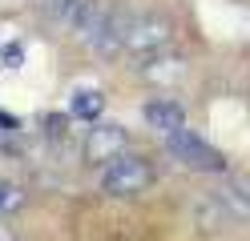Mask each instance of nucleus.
Wrapping results in <instances>:
<instances>
[{"mask_svg": "<svg viewBox=\"0 0 250 241\" xmlns=\"http://www.w3.org/2000/svg\"><path fill=\"white\" fill-rule=\"evenodd\" d=\"M24 205H28V193H24V185L8 181V177H0V217H12V213H21Z\"/></svg>", "mask_w": 250, "mask_h": 241, "instance_id": "obj_11", "label": "nucleus"}, {"mask_svg": "<svg viewBox=\"0 0 250 241\" xmlns=\"http://www.w3.org/2000/svg\"><path fill=\"white\" fill-rule=\"evenodd\" d=\"M65 125H69V117H44V133H49L53 141H61L65 137Z\"/></svg>", "mask_w": 250, "mask_h": 241, "instance_id": "obj_14", "label": "nucleus"}, {"mask_svg": "<svg viewBox=\"0 0 250 241\" xmlns=\"http://www.w3.org/2000/svg\"><path fill=\"white\" fill-rule=\"evenodd\" d=\"M129 20H133V12L125 4H117V0H81V8L69 20V32L93 56H117L125 48Z\"/></svg>", "mask_w": 250, "mask_h": 241, "instance_id": "obj_1", "label": "nucleus"}, {"mask_svg": "<svg viewBox=\"0 0 250 241\" xmlns=\"http://www.w3.org/2000/svg\"><path fill=\"white\" fill-rule=\"evenodd\" d=\"M101 112H105V93H101V89H77V93L69 96V117L97 125Z\"/></svg>", "mask_w": 250, "mask_h": 241, "instance_id": "obj_10", "label": "nucleus"}, {"mask_svg": "<svg viewBox=\"0 0 250 241\" xmlns=\"http://www.w3.org/2000/svg\"><path fill=\"white\" fill-rule=\"evenodd\" d=\"M0 241H21L17 233H12V225H4V217H0Z\"/></svg>", "mask_w": 250, "mask_h": 241, "instance_id": "obj_16", "label": "nucleus"}, {"mask_svg": "<svg viewBox=\"0 0 250 241\" xmlns=\"http://www.w3.org/2000/svg\"><path fill=\"white\" fill-rule=\"evenodd\" d=\"M186 73H190V60L178 56V53L149 56V60L142 64V80H149V85H178Z\"/></svg>", "mask_w": 250, "mask_h": 241, "instance_id": "obj_8", "label": "nucleus"}, {"mask_svg": "<svg viewBox=\"0 0 250 241\" xmlns=\"http://www.w3.org/2000/svg\"><path fill=\"white\" fill-rule=\"evenodd\" d=\"M194 225H202L206 233H222L230 229V225H238V217L230 213V205L222 201V193H202V197L194 201Z\"/></svg>", "mask_w": 250, "mask_h": 241, "instance_id": "obj_7", "label": "nucleus"}, {"mask_svg": "<svg viewBox=\"0 0 250 241\" xmlns=\"http://www.w3.org/2000/svg\"><path fill=\"white\" fill-rule=\"evenodd\" d=\"M218 193H222V201L230 205V213L238 221H250V173H234Z\"/></svg>", "mask_w": 250, "mask_h": 241, "instance_id": "obj_9", "label": "nucleus"}, {"mask_svg": "<svg viewBox=\"0 0 250 241\" xmlns=\"http://www.w3.org/2000/svg\"><path fill=\"white\" fill-rule=\"evenodd\" d=\"M174 37H178V28H174V20H169L166 12H133L121 53L133 56V60H149V56L169 53Z\"/></svg>", "mask_w": 250, "mask_h": 241, "instance_id": "obj_3", "label": "nucleus"}, {"mask_svg": "<svg viewBox=\"0 0 250 241\" xmlns=\"http://www.w3.org/2000/svg\"><path fill=\"white\" fill-rule=\"evenodd\" d=\"M142 117H146V125L153 133L169 137V133H178V129H186V105L174 101V96H153V101L142 105Z\"/></svg>", "mask_w": 250, "mask_h": 241, "instance_id": "obj_6", "label": "nucleus"}, {"mask_svg": "<svg viewBox=\"0 0 250 241\" xmlns=\"http://www.w3.org/2000/svg\"><path fill=\"white\" fill-rule=\"evenodd\" d=\"M158 181V169L146 153H121L117 161H109L101 169V193L105 197H117V201H129V197H142L146 189H153Z\"/></svg>", "mask_w": 250, "mask_h": 241, "instance_id": "obj_2", "label": "nucleus"}, {"mask_svg": "<svg viewBox=\"0 0 250 241\" xmlns=\"http://www.w3.org/2000/svg\"><path fill=\"white\" fill-rule=\"evenodd\" d=\"M0 64H4V69H21V64H24V44L21 40H8L4 48H0Z\"/></svg>", "mask_w": 250, "mask_h": 241, "instance_id": "obj_13", "label": "nucleus"}, {"mask_svg": "<svg viewBox=\"0 0 250 241\" xmlns=\"http://www.w3.org/2000/svg\"><path fill=\"white\" fill-rule=\"evenodd\" d=\"M0 133H21V117H12V112L0 109Z\"/></svg>", "mask_w": 250, "mask_h": 241, "instance_id": "obj_15", "label": "nucleus"}, {"mask_svg": "<svg viewBox=\"0 0 250 241\" xmlns=\"http://www.w3.org/2000/svg\"><path fill=\"white\" fill-rule=\"evenodd\" d=\"M166 153L174 157L182 169H190V173H226L230 169L226 153L218 149V145H210L206 137H198L194 129H178V133H169L166 137Z\"/></svg>", "mask_w": 250, "mask_h": 241, "instance_id": "obj_4", "label": "nucleus"}, {"mask_svg": "<svg viewBox=\"0 0 250 241\" xmlns=\"http://www.w3.org/2000/svg\"><path fill=\"white\" fill-rule=\"evenodd\" d=\"M121 153H129V129L117 125V121H97L81 141L85 165H97V169H105L109 161H117Z\"/></svg>", "mask_w": 250, "mask_h": 241, "instance_id": "obj_5", "label": "nucleus"}, {"mask_svg": "<svg viewBox=\"0 0 250 241\" xmlns=\"http://www.w3.org/2000/svg\"><path fill=\"white\" fill-rule=\"evenodd\" d=\"M33 4L49 16L53 24H61V28H69V20H73V12L81 8V0H33Z\"/></svg>", "mask_w": 250, "mask_h": 241, "instance_id": "obj_12", "label": "nucleus"}]
</instances>
